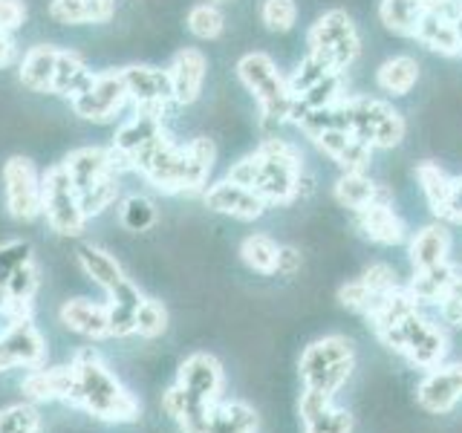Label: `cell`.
<instances>
[{
	"label": "cell",
	"instance_id": "cell-1",
	"mask_svg": "<svg viewBox=\"0 0 462 433\" xmlns=\"http://www.w3.org/2000/svg\"><path fill=\"white\" fill-rule=\"evenodd\" d=\"M214 159L217 148L211 139L197 136L180 144L162 127L139 151L127 156V165L162 194H199L208 188Z\"/></svg>",
	"mask_w": 462,
	"mask_h": 433
},
{
	"label": "cell",
	"instance_id": "cell-2",
	"mask_svg": "<svg viewBox=\"0 0 462 433\" xmlns=\"http://www.w3.org/2000/svg\"><path fill=\"white\" fill-rule=\"evenodd\" d=\"M303 156L292 142L269 136L257 144V151L245 153L231 165L228 180H235L266 202V206H289L300 194Z\"/></svg>",
	"mask_w": 462,
	"mask_h": 433
},
{
	"label": "cell",
	"instance_id": "cell-3",
	"mask_svg": "<svg viewBox=\"0 0 462 433\" xmlns=\"http://www.w3.org/2000/svg\"><path fill=\"white\" fill-rule=\"evenodd\" d=\"M76 370V387H72L69 404L81 408L101 422H136L139 401L134 393H127L122 382L101 364L93 350H81L72 358Z\"/></svg>",
	"mask_w": 462,
	"mask_h": 433
},
{
	"label": "cell",
	"instance_id": "cell-4",
	"mask_svg": "<svg viewBox=\"0 0 462 433\" xmlns=\"http://www.w3.org/2000/svg\"><path fill=\"white\" fill-rule=\"evenodd\" d=\"M329 115L338 127H344L346 134H353L373 151L399 148L404 134H408L404 115L390 101L375 96H344Z\"/></svg>",
	"mask_w": 462,
	"mask_h": 433
},
{
	"label": "cell",
	"instance_id": "cell-5",
	"mask_svg": "<svg viewBox=\"0 0 462 433\" xmlns=\"http://www.w3.org/2000/svg\"><path fill=\"white\" fill-rule=\"evenodd\" d=\"M235 72L240 84L257 101L260 115H263L266 124L292 122L295 96L289 90L286 76L278 69V64H274V58L269 52H245L237 61Z\"/></svg>",
	"mask_w": 462,
	"mask_h": 433
},
{
	"label": "cell",
	"instance_id": "cell-6",
	"mask_svg": "<svg viewBox=\"0 0 462 433\" xmlns=\"http://www.w3.org/2000/svg\"><path fill=\"white\" fill-rule=\"evenodd\" d=\"M375 338L387 350L404 355L413 367L425 373L445 364L448 358V332L437 321H430L428 315H422V309H416L411 315H404L402 321L379 329Z\"/></svg>",
	"mask_w": 462,
	"mask_h": 433
},
{
	"label": "cell",
	"instance_id": "cell-7",
	"mask_svg": "<svg viewBox=\"0 0 462 433\" xmlns=\"http://www.w3.org/2000/svg\"><path fill=\"white\" fill-rule=\"evenodd\" d=\"M353 370H356V344L346 336H338V332L307 344V350L300 353L298 361L300 384L327 396H336L350 382Z\"/></svg>",
	"mask_w": 462,
	"mask_h": 433
},
{
	"label": "cell",
	"instance_id": "cell-8",
	"mask_svg": "<svg viewBox=\"0 0 462 433\" xmlns=\"http://www.w3.org/2000/svg\"><path fill=\"white\" fill-rule=\"evenodd\" d=\"M307 47L312 55L324 58L336 72H346L361 55L358 26L344 9H327L324 14H318V21L310 26Z\"/></svg>",
	"mask_w": 462,
	"mask_h": 433
},
{
	"label": "cell",
	"instance_id": "cell-9",
	"mask_svg": "<svg viewBox=\"0 0 462 433\" xmlns=\"http://www.w3.org/2000/svg\"><path fill=\"white\" fill-rule=\"evenodd\" d=\"M41 214L47 216L50 228L64 237L81 235L87 226L79 191L61 162L52 165L47 173H41Z\"/></svg>",
	"mask_w": 462,
	"mask_h": 433
},
{
	"label": "cell",
	"instance_id": "cell-10",
	"mask_svg": "<svg viewBox=\"0 0 462 433\" xmlns=\"http://www.w3.org/2000/svg\"><path fill=\"white\" fill-rule=\"evenodd\" d=\"M69 173L72 185H76L79 197L90 194L93 188L105 185L110 180H119L122 170H130L127 159L113 148H98V144H87V148H76L64 156L61 162Z\"/></svg>",
	"mask_w": 462,
	"mask_h": 433
},
{
	"label": "cell",
	"instance_id": "cell-11",
	"mask_svg": "<svg viewBox=\"0 0 462 433\" xmlns=\"http://www.w3.org/2000/svg\"><path fill=\"white\" fill-rule=\"evenodd\" d=\"M125 105H130L127 98V87L122 78V69H105L96 72L93 84L87 87L81 96H76L69 101L72 113L84 122L93 124H107L116 115L125 110Z\"/></svg>",
	"mask_w": 462,
	"mask_h": 433
},
{
	"label": "cell",
	"instance_id": "cell-12",
	"mask_svg": "<svg viewBox=\"0 0 462 433\" xmlns=\"http://www.w3.org/2000/svg\"><path fill=\"white\" fill-rule=\"evenodd\" d=\"M4 180V202L14 220H35L41 216V173L32 159L9 156L0 170Z\"/></svg>",
	"mask_w": 462,
	"mask_h": 433
},
{
	"label": "cell",
	"instance_id": "cell-13",
	"mask_svg": "<svg viewBox=\"0 0 462 433\" xmlns=\"http://www.w3.org/2000/svg\"><path fill=\"white\" fill-rule=\"evenodd\" d=\"M459 14H462V0H445V4L428 9L416 26L413 41H419L430 52H439L445 58L462 55Z\"/></svg>",
	"mask_w": 462,
	"mask_h": 433
},
{
	"label": "cell",
	"instance_id": "cell-14",
	"mask_svg": "<svg viewBox=\"0 0 462 433\" xmlns=\"http://www.w3.org/2000/svg\"><path fill=\"white\" fill-rule=\"evenodd\" d=\"M416 401L428 413H451L462 401V361L428 370L416 384Z\"/></svg>",
	"mask_w": 462,
	"mask_h": 433
},
{
	"label": "cell",
	"instance_id": "cell-15",
	"mask_svg": "<svg viewBox=\"0 0 462 433\" xmlns=\"http://www.w3.org/2000/svg\"><path fill=\"white\" fill-rule=\"evenodd\" d=\"M202 199L214 214H223L231 216V220H240V223H254L260 216L266 214V202L260 199L252 188H245L235 180H220V182H211L206 191H202Z\"/></svg>",
	"mask_w": 462,
	"mask_h": 433
},
{
	"label": "cell",
	"instance_id": "cell-16",
	"mask_svg": "<svg viewBox=\"0 0 462 433\" xmlns=\"http://www.w3.org/2000/svg\"><path fill=\"white\" fill-rule=\"evenodd\" d=\"M122 78H125L127 98L134 107L168 113V107L173 105L168 69H159L151 64H130V67H122Z\"/></svg>",
	"mask_w": 462,
	"mask_h": 433
},
{
	"label": "cell",
	"instance_id": "cell-17",
	"mask_svg": "<svg viewBox=\"0 0 462 433\" xmlns=\"http://www.w3.org/2000/svg\"><path fill=\"white\" fill-rule=\"evenodd\" d=\"M43 358H47V341H43L41 329L32 324V318L18 321L9 336L0 341V367H4V373L14 367H43Z\"/></svg>",
	"mask_w": 462,
	"mask_h": 433
},
{
	"label": "cell",
	"instance_id": "cell-18",
	"mask_svg": "<svg viewBox=\"0 0 462 433\" xmlns=\"http://www.w3.org/2000/svg\"><path fill=\"white\" fill-rule=\"evenodd\" d=\"M168 78H171V90H173V105L188 107L199 98L202 87H206L208 76V58L202 55L197 47H185L171 58Z\"/></svg>",
	"mask_w": 462,
	"mask_h": 433
},
{
	"label": "cell",
	"instance_id": "cell-19",
	"mask_svg": "<svg viewBox=\"0 0 462 433\" xmlns=\"http://www.w3.org/2000/svg\"><path fill=\"white\" fill-rule=\"evenodd\" d=\"M353 216L361 235L379 245H399L408 240V226H404L402 214L393 208V199L370 202V206L356 211Z\"/></svg>",
	"mask_w": 462,
	"mask_h": 433
},
{
	"label": "cell",
	"instance_id": "cell-20",
	"mask_svg": "<svg viewBox=\"0 0 462 433\" xmlns=\"http://www.w3.org/2000/svg\"><path fill=\"white\" fill-rule=\"evenodd\" d=\"M177 384L182 390H188L191 396L202 399V401H220L223 393V364L208 353H194L188 355L180 364V379Z\"/></svg>",
	"mask_w": 462,
	"mask_h": 433
},
{
	"label": "cell",
	"instance_id": "cell-21",
	"mask_svg": "<svg viewBox=\"0 0 462 433\" xmlns=\"http://www.w3.org/2000/svg\"><path fill=\"white\" fill-rule=\"evenodd\" d=\"M448 254H451V231L442 223H430L413 231L408 240V257L413 272L419 269H433L448 263Z\"/></svg>",
	"mask_w": 462,
	"mask_h": 433
},
{
	"label": "cell",
	"instance_id": "cell-22",
	"mask_svg": "<svg viewBox=\"0 0 462 433\" xmlns=\"http://www.w3.org/2000/svg\"><path fill=\"white\" fill-rule=\"evenodd\" d=\"M76 387V370L69 367H35L29 370L21 390L32 401H69Z\"/></svg>",
	"mask_w": 462,
	"mask_h": 433
},
{
	"label": "cell",
	"instance_id": "cell-23",
	"mask_svg": "<svg viewBox=\"0 0 462 433\" xmlns=\"http://www.w3.org/2000/svg\"><path fill=\"white\" fill-rule=\"evenodd\" d=\"M144 295L139 286L125 278L119 286H113L107 292V324H110V338H125L136 336V312L142 307Z\"/></svg>",
	"mask_w": 462,
	"mask_h": 433
},
{
	"label": "cell",
	"instance_id": "cell-24",
	"mask_svg": "<svg viewBox=\"0 0 462 433\" xmlns=\"http://www.w3.org/2000/svg\"><path fill=\"white\" fill-rule=\"evenodd\" d=\"M61 324L79 332L84 338H110V324H107V303H96L87 298H72L61 307Z\"/></svg>",
	"mask_w": 462,
	"mask_h": 433
},
{
	"label": "cell",
	"instance_id": "cell-25",
	"mask_svg": "<svg viewBox=\"0 0 462 433\" xmlns=\"http://www.w3.org/2000/svg\"><path fill=\"white\" fill-rule=\"evenodd\" d=\"M93 78H96V72L87 67L81 52L61 50V52H58V64H55V76H52V90L50 93L72 101L93 84Z\"/></svg>",
	"mask_w": 462,
	"mask_h": 433
},
{
	"label": "cell",
	"instance_id": "cell-26",
	"mask_svg": "<svg viewBox=\"0 0 462 433\" xmlns=\"http://www.w3.org/2000/svg\"><path fill=\"white\" fill-rule=\"evenodd\" d=\"M165 127V113L162 110H148V107H136V113L130 115L127 122H122V127L116 130L113 136V148L119 151L125 159L139 151L151 136H156L159 130Z\"/></svg>",
	"mask_w": 462,
	"mask_h": 433
},
{
	"label": "cell",
	"instance_id": "cell-27",
	"mask_svg": "<svg viewBox=\"0 0 462 433\" xmlns=\"http://www.w3.org/2000/svg\"><path fill=\"white\" fill-rule=\"evenodd\" d=\"M332 194L341 202L344 208H350L353 214L361 211L370 202H379V199H393V194L387 191L382 182H375L367 177V170H358V173H341L332 185Z\"/></svg>",
	"mask_w": 462,
	"mask_h": 433
},
{
	"label": "cell",
	"instance_id": "cell-28",
	"mask_svg": "<svg viewBox=\"0 0 462 433\" xmlns=\"http://www.w3.org/2000/svg\"><path fill=\"white\" fill-rule=\"evenodd\" d=\"M58 52L61 50L52 47V43H38V47L23 52L21 64H18V78L26 90H32V93H50L52 90Z\"/></svg>",
	"mask_w": 462,
	"mask_h": 433
},
{
	"label": "cell",
	"instance_id": "cell-29",
	"mask_svg": "<svg viewBox=\"0 0 462 433\" xmlns=\"http://www.w3.org/2000/svg\"><path fill=\"white\" fill-rule=\"evenodd\" d=\"M116 14V0H52L50 18L64 26L107 23Z\"/></svg>",
	"mask_w": 462,
	"mask_h": 433
},
{
	"label": "cell",
	"instance_id": "cell-30",
	"mask_svg": "<svg viewBox=\"0 0 462 433\" xmlns=\"http://www.w3.org/2000/svg\"><path fill=\"white\" fill-rule=\"evenodd\" d=\"M457 272H459V266H454L451 260H448V263H442V266L413 272V278L404 286H408V292L419 300V307H425V303L439 307L442 298L448 295V289H451L454 278H457Z\"/></svg>",
	"mask_w": 462,
	"mask_h": 433
},
{
	"label": "cell",
	"instance_id": "cell-31",
	"mask_svg": "<svg viewBox=\"0 0 462 433\" xmlns=\"http://www.w3.org/2000/svg\"><path fill=\"white\" fill-rule=\"evenodd\" d=\"M419 81V61L413 55H393L375 69V84L387 96H408Z\"/></svg>",
	"mask_w": 462,
	"mask_h": 433
},
{
	"label": "cell",
	"instance_id": "cell-32",
	"mask_svg": "<svg viewBox=\"0 0 462 433\" xmlns=\"http://www.w3.org/2000/svg\"><path fill=\"white\" fill-rule=\"evenodd\" d=\"M257 413L245 401H214L206 433H254Z\"/></svg>",
	"mask_w": 462,
	"mask_h": 433
},
{
	"label": "cell",
	"instance_id": "cell-33",
	"mask_svg": "<svg viewBox=\"0 0 462 433\" xmlns=\"http://www.w3.org/2000/svg\"><path fill=\"white\" fill-rule=\"evenodd\" d=\"M79 266L84 269L87 278H90L96 286L105 289V292H110L113 286H119L127 278L119 260H116L110 252L98 249V245H81V249H79Z\"/></svg>",
	"mask_w": 462,
	"mask_h": 433
},
{
	"label": "cell",
	"instance_id": "cell-34",
	"mask_svg": "<svg viewBox=\"0 0 462 433\" xmlns=\"http://www.w3.org/2000/svg\"><path fill=\"white\" fill-rule=\"evenodd\" d=\"M416 182H419V188H422V194L428 199V208L439 216L448 197H451L454 177L437 162H419L416 165Z\"/></svg>",
	"mask_w": 462,
	"mask_h": 433
},
{
	"label": "cell",
	"instance_id": "cell-35",
	"mask_svg": "<svg viewBox=\"0 0 462 433\" xmlns=\"http://www.w3.org/2000/svg\"><path fill=\"white\" fill-rule=\"evenodd\" d=\"M278 254L281 245L269 235H249L240 243V257L243 263L257 274H274L278 272Z\"/></svg>",
	"mask_w": 462,
	"mask_h": 433
},
{
	"label": "cell",
	"instance_id": "cell-36",
	"mask_svg": "<svg viewBox=\"0 0 462 433\" xmlns=\"http://www.w3.org/2000/svg\"><path fill=\"white\" fill-rule=\"evenodd\" d=\"M188 32L199 41H217L223 32H226V14L220 6L208 4V0H202V4L191 6L188 12Z\"/></svg>",
	"mask_w": 462,
	"mask_h": 433
},
{
	"label": "cell",
	"instance_id": "cell-37",
	"mask_svg": "<svg viewBox=\"0 0 462 433\" xmlns=\"http://www.w3.org/2000/svg\"><path fill=\"white\" fill-rule=\"evenodd\" d=\"M390 295V292H387ZM338 300H341V307H346V309H353V312H358V315H365L367 321H370V315L379 309V303L384 300V295H379V292H373V289L361 281V278H356V281H350V283H344L341 289H338Z\"/></svg>",
	"mask_w": 462,
	"mask_h": 433
},
{
	"label": "cell",
	"instance_id": "cell-38",
	"mask_svg": "<svg viewBox=\"0 0 462 433\" xmlns=\"http://www.w3.org/2000/svg\"><path fill=\"white\" fill-rule=\"evenodd\" d=\"M260 23H263L269 32H289L298 23V4L295 0H263L260 4Z\"/></svg>",
	"mask_w": 462,
	"mask_h": 433
},
{
	"label": "cell",
	"instance_id": "cell-39",
	"mask_svg": "<svg viewBox=\"0 0 462 433\" xmlns=\"http://www.w3.org/2000/svg\"><path fill=\"white\" fill-rule=\"evenodd\" d=\"M168 329V309L162 300L144 298L136 312V336L139 338H159Z\"/></svg>",
	"mask_w": 462,
	"mask_h": 433
},
{
	"label": "cell",
	"instance_id": "cell-40",
	"mask_svg": "<svg viewBox=\"0 0 462 433\" xmlns=\"http://www.w3.org/2000/svg\"><path fill=\"white\" fill-rule=\"evenodd\" d=\"M332 69L324 58H318V55H312V52H307L303 55V61L298 64V69L289 76L286 81H289V90H292V96H300L307 87H312V84H318L321 78H327V76H332Z\"/></svg>",
	"mask_w": 462,
	"mask_h": 433
},
{
	"label": "cell",
	"instance_id": "cell-41",
	"mask_svg": "<svg viewBox=\"0 0 462 433\" xmlns=\"http://www.w3.org/2000/svg\"><path fill=\"white\" fill-rule=\"evenodd\" d=\"M0 433H41V416L32 404H9L0 410Z\"/></svg>",
	"mask_w": 462,
	"mask_h": 433
},
{
	"label": "cell",
	"instance_id": "cell-42",
	"mask_svg": "<svg viewBox=\"0 0 462 433\" xmlns=\"http://www.w3.org/2000/svg\"><path fill=\"white\" fill-rule=\"evenodd\" d=\"M156 223V206L142 194H134L122 202V226L130 231H148Z\"/></svg>",
	"mask_w": 462,
	"mask_h": 433
},
{
	"label": "cell",
	"instance_id": "cell-43",
	"mask_svg": "<svg viewBox=\"0 0 462 433\" xmlns=\"http://www.w3.org/2000/svg\"><path fill=\"white\" fill-rule=\"evenodd\" d=\"M38 283H41V278H38L35 263H26V266H21L6 281V292H9L12 303H26V307H32V298L38 292Z\"/></svg>",
	"mask_w": 462,
	"mask_h": 433
},
{
	"label": "cell",
	"instance_id": "cell-44",
	"mask_svg": "<svg viewBox=\"0 0 462 433\" xmlns=\"http://www.w3.org/2000/svg\"><path fill=\"white\" fill-rule=\"evenodd\" d=\"M26 263H32V245L26 240H9L0 245V283L6 286L12 274Z\"/></svg>",
	"mask_w": 462,
	"mask_h": 433
},
{
	"label": "cell",
	"instance_id": "cell-45",
	"mask_svg": "<svg viewBox=\"0 0 462 433\" xmlns=\"http://www.w3.org/2000/svg\"><path fill=\"white\" fill-rule=\"evenodd\" d=\"M303 433H353V413L344 408H329L324 416L303 422Z\"/></svg>",
	"mask_w": 462,
	"mask_h": 433
},
{
	"label": "cell",
	"instance_id": "cell-46",
	"mask_svg": "<svg viewBox=\"0 0 462 433\" xmlns=\"http://www.w3.org/2000/svg\"><path fill=\"white\" fill-rule=\"evenodd\" d=\"M361 281H365L373 292H379V295H387V292H393V289H399V278H396V269L393 266H387V263H370L365 272H361Z\"/></svg>",
	"mask_w": 462,
	"mask_h": 433
},
{
	"label": "cell",
	"instance_id": "cell-47",
	"mask_svg": "<svg viewBox=\"0 0 462 433\" xmlns=\"http://www.w3.org/2000/svg\"><path fill=\"white\" fill-rule=\"evenodd\" d=\"M439 315L448 327L462 329V269L457 272L451 289H448V295L439 303Z\"/></svg>",
	"mask_w": 462,
	"mask_h": 433
},
{
	"label": "cell",
	"instance_id": "cell-48",
	"mask_svg": "<svg viewBox=\"0 0 462 433\" xmlns=\"http://www.w3.org/2000/svg\"><path fill=\"white\" fill-rule=\"evenodd\" d=\"M329 408H336V396H327V393H318V390H307V387H303L300 401H298L300 422H312V419L324 416Z\"/></svg>",
	"mask_w": 462,
	"mask_h": 433
},
{
	"label": "cell",
	"instance_id": "cell-49",
	"mask_svg": "<svg viewBox=\"0 0 462 433\" xmlns=\"http://www.w3.org/2000/svg\"><path fill=\"white\" fill-rule=\"evenodd\" d=\"M29 14L26 0H0V29L9 35H14L23 26Z\"/></svg>",
	"mask_w": 462,
	"mask_h": 433
},
{
	"label": "cell",
	"instance_id": "cell-50",
	"mask_svg": "<svg viewBox=\"0 0 462 433\" xmlns=\"http://www.w3.org/2000/svg\"><path fill=\"white\" fill-rule=\"evenodd\" d=\"M439 220H448V223L462 226V177H454L451 197H448L445 208H442V214H439Z\"/></svg>",
	"mask_w": 462,
	"mask_h": 433
},
{
	"label": "cell",
	"instance_id": "cell-51",
	"mask_svg": "<svg viewBox=\"0 0 462 433\" xmlns=\"http://www.w3.org/2000/svg\"><path fill=\"white\" fill-rule=\"evenodd\" d=\"M300 269V252L292 249V245H281V254H278V272L274 274H283V278H292V274Z\"/></svg>",
	"mask_w": 462,
	"mask_h": 433
},
{
	"label": "cell",
	"instance_id": "cell-52",
	"mask_svg": "<svg viewBox=\"0 0 462 433\" xmlns=\"http://www.w3.org/2000/svg\"><path fill=\"white\" fill-rule=\"evenodd\" d=\"M14 58H18V47H14V38L0 29V69L14 64Z\"/></svg>",
	"mask_w": 462,
	"mask_h": 433
},
{
	"label": "cell",
	"instance_id": "cell-53",
	"mask_svg": "<svg viewBox=\"0 0 462 433\" xmlns=\"http://www.w3.org/2000/svg\"><path fill=\"white\" fill-rule=\"evenodd\" d=\"M9 303H12V298H9V292H6V286L0 283V309H6Z\"/></svg>",
	"mask_w": 462,
	"mask_h": 433
},
{
	"label": "cell",
	"instance_id": "cell-54",
	"mask_svg": "<svg viewBox=\"0 0 462 433\" xmlns=\"http://www.w3.org/2000/svg\"><path fill=\"white\" fill-rule=\"evenodd\" d=\"M208 4H214V6H223V4H231V0H208Z\"/></svg>",
	"mask_w": 462,
	"mask_h": 433
},
{
	"label": "cell",
	"instance_id": "cell-55",
	"mask_svg": "<svg viewBox=\"0 0 462 433\" xmlns=\"http://www.w3.org/2000/svg\"><path fill=\"white\" fill-rule=\"evenodd\" d=\"M459 32H462V14H459Z\"/></svg>",
	"mask_w": 462,
	"mask_h": 433
}]
</instances>
